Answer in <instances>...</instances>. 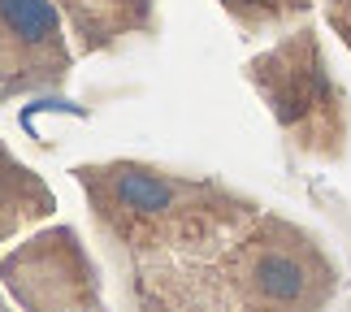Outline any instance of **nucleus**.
<instances>
[{
	"mask_svg": "<svg viewBox=\"0 0 351 312\" xmlns=\"http://www.w3.org/2000/svg\"><path fill=\"white\" fill-rule=\"evenodd\" d=\"M134 312H321L339 295V265L304 226L261 208L204 248L134 256Z\"/></svg>",
	"mask_w": 351,
	"mask_h": 312,
	"instance_id": "nucleus-1",
	"label": "nucleus"
},
{
	"mask_svg": "<svg viewBox=\"0 0 351 312\" xmlns=\"http://www.w3.org/2000/svg\"><path fill=\"white\" fill-rule=\"evenodd\" d=\"M91 221L117 252L165 256L234 235L265 204L217 178L160 169L147 160H96L74 169Z\"/></svg>",
	"mask_w": 351,
	"mask_h": 312,
	"instance_id": "nucleus-2",
	"label": "nucleus"
},
{
	"mask_svg": "<svg viewBox=\"0 0 351 312\" xmlns=\"http://www.w3.org/2000/svg\"><path fill=\"white\" fill-rule=\"evenodd\" d=\"M247 87L261 96L269 117L287 134L300 156L313 160H343L351 139V104L343 83L326 61L317 26L300 22L282 31L269 48L243 65Z\"/></svg>",
	"mask_w": 351,
	"mask_h": 312,
	"instance_id": "nucleus-3",
	"label": "nucleus"
},
{
	"mask_svg": "<svg viewBox=\"0 0 351 312\" xmlns=\"http://www.w3.org/2000/svg\"><path fill=\"white\" fill-rule=\"evenodd\" d=\"M0 282L22 312H109L100 274L74 226L39 230L0 261Z\"/></svg>",
	"mask_w": 351,
	"mask_h": 312,
	"instance_id": "nucleus-4",
	"label": "nucleus"
},
{
	"mask_svg": "<svg viewBox=\"0 0 351 312\" xmlns=\"http://www.w3.org/2000/svg\"><path fill=\"white\" fill-rule=\"evenodd\" d=\"M74 74L70 26L52 0H0V104L61 96Z\"/></svg>",
	"mask_w": 351,
	"mask_h": 312,
	"instance_id": "nucleus-5",
	"label": "nucleus"
},
{
	"mask_svg": "<svg viewBox=\"0 0 351 312\" xmlns=\"http://www.w3.org/2000/svg\"><path fill=\"white\" fill-rule=\"evenodd\" d=\"M70 26L74 52L100 57L134 35L156 31V0H52Z\"/></svg>",
	"mask_w": 351,
	"mask_h": 312,
	"instance_id": "nucleus-6",
	"label": "nucleus"
},
{
	"mask_svg": "<svg viewBox=\"0 0 351 312\" xmlns=\"http://www.w3.org/2000/svg\"><path fill=\"white\" fill-rule=\"evenodd\" d=\"M57 213V195L39 173L9 152V143L0 139V243L26 235L31 226L48 221Z\"/></svg>",
	"mask_w": 351,
	"mask_h": 312,
	"instance_id": "nucleus-7",
	"label": "nucleus"
},
{
	"mask_svg": "<svg viewBox=\"0 0 351 312\" xmlns=\"http://www.w3.org/2000/svg\"><path fill=\"white\" fill-rule=\"evenodd\" d=\"M217 5L243 35H274L304 22L317 0H217Z\"/></svg>",
	"mask_w": 351,
	"mask_h": 312,
	"instance_id": "nucleus-8",
	"label": "nucleus"
},
{
	"mask_svg": "<svg viewBox=\"0 0 351 312\" xmlns=\"http://www.w3.org/2000/svg\"><path fill=\"white\" fill-rule=\"evenodd\" d=\"M321 9H326V22L330 31L343 39V48L351 52V0H321Z\"/></svg>",
	"mask_w": 351,
	"mask_h": 312,
	"instance_id": "nucleus-9",
	"label": "nucleus"
},
{
	"mask_svg": "<svg viewBox=\"0 0 351 312\" xmlns=\"http://www.w3.org/2000/svg\"><path fill=\"white\" fill-rule=\"evenodd\" d=\"M0 312H9V304H5V300H0Z\"/></svg>",
	"mask_w": 351,
	"mask_h": 312,
	"instance_id": "nucleus-10",
	"label": "nucleus"
}]
</instances>
